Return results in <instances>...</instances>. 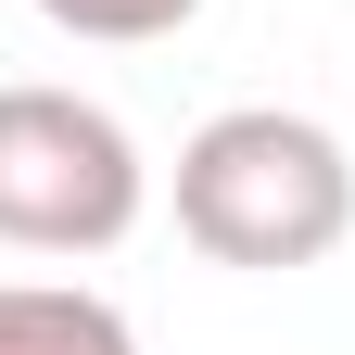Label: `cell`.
I'll return each mask as SVG.
<instances>
[{
    "instance_id": "6da1fadb",
    "label": "cell",
    "mask_w": 355,
    "mask_h": 355,
    "mask_svg": "<svg viewBox=\"0 0 355 355\" xmlns=\"http://www.w3.org/2000/svg\"><path fill=\"white\" fill-rule=\"evenodd\" d=\"M355 229V153L330 140L318 114H279V102H241V114H203L178 140V241L203 266H318Z\"/></svg>"
},
{
    "instance_id": "7a4b0ae2",
    "label": "cell",
    "mask_w": 355,
    "mask_h": 355,
    "mask_svg": "<svg viewBox=\"0 0 355 355\" xmlns=\"http://www.w3.org/2000/svg\"><path fill=\"white\" fill-rule=\"evenodd\" d=\"M153 203L140 140L76 89H0V241L13 254H114Z\"/></svg>"
},
{
    "instance_id": "3957f363",
    "label": "cell",
    "mask_w": 355,
    "mask_h": 355,
    "mask_svg": "<svg viewBox=\"0 0 355 355\" xmlns=\"http://www.w3.org/2000/svg\"><path fill=\"white\" fill-rule=\"evenodd\" d=\"M0 355H140V343L76 279H0Z\"/></svg>"
},
{
    "instance_id": "277c9868",
    "label": "cell",
    "mask_w": 355,
    "mask_h": 355,
    "mask_svg": "<svg viewBox=\"0 0 355 355\" xmlns=\"http://www.w3.org/2000/svg\"><path fill=\"white\" fill-rule=\"evenodd\" d=\"M64 38H102V51H153V38H178L203 13V0H38Z\"/></svg>"
}]
</instances>
